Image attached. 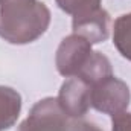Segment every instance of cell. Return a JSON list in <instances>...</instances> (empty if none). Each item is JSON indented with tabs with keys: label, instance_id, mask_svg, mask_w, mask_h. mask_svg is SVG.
<instances>
[{
	"label": "cell",
	"instance_id": "obj_3",
	"mask_svg": "<svg viewBox=\"0 0 131 131\" xmlns=\"http://www.w3.org/2000/svg\"><path fill=\"white\" fill-rule=\"evenodd\" d=\"M130 87L114 75L92 87V107L108 116L125 111L130 105Z\"/></svg>",
	"mask_w": 131,
	"mask_h": 131
},
{
	"label": "cell",
	"instance_id": "obj_2",
	"mask_svg": "<svg viewBox=\"0 0 131 131\" xmlns=\"http://www.w3.org/2000/svg\"><path fill=\"white\" fill-rule=\"evenodd\" d=\"M18 131H101L90 122L72 119L61 110L57 98H44L32 107Z\"/></svg>",
	"mask_w": 131,
	"mask_h": 131
},
{
	"label": "cell",
	"instance_id": "obj_10",
	"mask_svg": "<svg viewBox=\"0 0 131 131\" xmlns=\"http://www.w3.org/2000/svg\"><path fill=\"white\" fill-rule=\"evenodd\" d=\"M55 2L64 12L73 17L101 8V0H55Z\"/></svg>",
	"mask_w": 131,
	"mask_h": 131
},
{
	"label": "cell",
	"instance_id": "obj_8",
	"mask_svg": "<svg viewBox=\"0 0 131 131\" xmlns=\"http://www.w3.org/2000/svg\"><path fill=\"white\" fill-rule=\"evenodd\" d=\"M111 75H113V67H111L110 60L105 55H102L101 52L93 50L76 76L84 79L89 85L93 87L98 82H101L102 79H105Z\"/></svg>",
	"mask_w": 131,
	"mask_h": 131
},
{
	"label": "cell",
	"instance_id": "obj_6",
	"mask_svg": "<svg viewBox=\"0 0 131 131\" xmlns=\"http://www.w3.org/2000/svg\"><path fill=\"white\" fill-rule=\"evenodd\" d=\"M110 14L104 8H98L87 14L73 17L72 28L73 34L85 38L90 44H99L110 37Z\"/></svg>",
	"mask_w": 131,
	"mask_h": 131
},
{
	"label": "cell",
	"instance_id": "obj_9",
	"mask_svg": "<svg viewBox=\"0 0 131 131\" xmlns=\"http://www.w3.org/2000/svg\"><path fill=\"white\" fill-rule=\"evenodd\" d=\"M113 44L124 58L131 61V12L116 18L113 25Z\"/></svg>",
	"mask_w": 131,
	"mask_h": 131
},
{
	"label": "cell",
	"instance_id": "obj_11",
	"mask_svg": "<svg viewBox=\"0 0 131 131\" xmlns=\"http://www.w3.org/2000/svg\"><path fill=\"white\" fill-rule=\"evenodd\" d=\"M111 117V131H131V113L122 111Z\"/></svg>",
	"mask_w": 131,
	"mask_h": 131
},
{
	"label": "cell",
	"instance_id": "obj_4",
	"mask_svg": "<svg viewBox=\"0 0 131 131\" xmlns=\"http://www.w3.org/2000/svg\"><path fill=\"white\" fill-rule=\"evenodd\" d=\"M92 52V44L76 34L63 38L55 55V64L58 72L66 78L76 76Z\"/></svg>",
	"mask_w": 131,
	"mask_h": 131
},
{
	"label": "cell",
	"instance_id": "obj_5",
	"mask_svg": "<svg viewBox=\"0 0 131 131\" xmlns=\"http://www.w3.org/2000/svg\"><path fill=\"white\" fill-rule=\"evenodd\" d=\"M57 101L69 117L81 119L92 105V85L78 76H70L63 82Z\"/></svg>",
	"mask_w": 131,
	"mask_h": 131
},
{
	"label": "cell",
	"instance_id": "obj_7",
	"mask_svg": "<svg viewBox=\"0 0 131 131\" xmlns=\"http://www.w3.org/2000/svg\"><path fill=\"white\" fill-rule=\"evenodd\" d=\"M21 111V96L17 90L0 85V131L11 128Z\"/></svg>",
	"mask_w": 131,
	"mask_h": 131
},
{
	"label": "cell",
	"instance_id": "obj_1",
	"mask_svg": "<svg viewBox=\"0 0 131 131\" xmlns=\"http://www.w3.org/2000/svg\"><path fill=\"white\" fill-rule=\"evenodd\" d=\"M50 25V11L40 0H0V37L11 44L38 40Z\"/></svg>",
	"mask_w": 131,
	"mask_h": 131
}]
</instances>
